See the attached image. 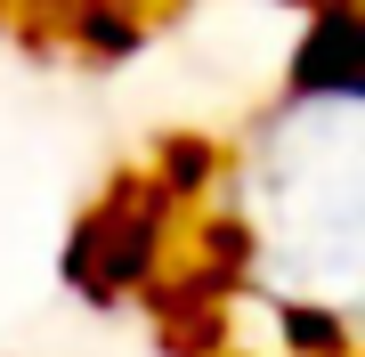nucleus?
<instances>
[{"mask_svg":"<svg viewBox=\"0 0 365 357\" xmlns=\"http://www.w3.org/2000/svg\"><path fill=\"white\" fill-rule=\"evenodd\" d=\"M179 236H187V203H170L155 171H122L90 212L73 219L66 252H57V276H66L90 309L146 301L155 276L179 260Z\"/></svg>","mask_w":365,"mask_h":357,"instance_id":"obj_1","label":"nucleus"},{"mask_svg":"<svg viewBox=\"0 0 365 357\" xmlns=\"http://www.w3.org/2000/svg\"><path fill=\"white\" fill-rule=\"evenodd\" d=\"M292 98H365V0H317L300 9V33L284 49Z\"/></svg>","mask_w":365,"mask_h":357,"instance_id":"obj_2","label":"nucleus"},{"mask_svg":"<svg viewBox=\"0 0 365 357\" xmlns=\"http://www.w3.org/2000/svg\"><path fill=\"white\" fill-rule=\"evenodd\" d=\"M268 325H276V349H284V357H357L349 309H333V301H309V292H268Z\"/></svg>","mask_w":365,"mask_h":357,"instance_id":"obj_3","label":"nucleus"},{"mask_svg":"<svg viewBox=\"0 0 365 357\" xmlns=\"http://www.w3.org/2000/svg\"><path fill=\"white\" fill-rule=\"evenodd\" d=\"M66 41L90 66H114V57L146 49V9L138 0H66Z\"/></svg>","mask_w":365,"mask_h":357,"instance_id":"obj_4","label":"nucleus"},{"mask_svg":"<svg viewBox=\"0 0 365 357\" xmlns=\"http://www.w3.org/2000/svg\"><path fill=\"white\" fill-rule=\"evenodd\" d=\"M146 171L163 179V195H170V203H187V212H195V203H211V195H220L227 155H220V146H211L203 130H170L155 155H146Z\"/></svg>","mask_w":365,"mask_h":357,"instance_id":"obj_5","label":"nucleus"},{"mask_svg":"<svg viewBox=\"0 0 365 357\" xmlns=\"http://www.w3.org/2000/svg\"><path fill=\"white\" fill-rule=\"evenodd\" d=\"M284 9H317V0H284Z\"/></svg>","mask_w":365,"mask_h":357,"instance_id":"obj_6","label":"nucleus"}]
</instances>
